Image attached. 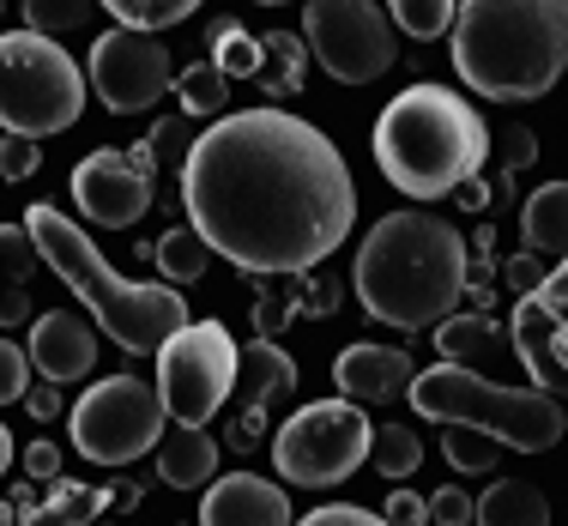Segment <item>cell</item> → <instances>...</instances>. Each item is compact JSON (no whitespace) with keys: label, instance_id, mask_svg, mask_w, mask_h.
I'll use <instances>...</instances> for the list:
<instances>
[{"label":"cell","instance_id":"6da1fadb","mask_svg":"<svg viewBox=\"0 0 568 526\" xmlns=\"http://www.w3.org/2000/svg\"><path fill=\"white\" fill-rule=\"evenodd\" d=\"M182 206L212 254L242 273H315L357 224V182L339 145L303 115H219L182 158Z\"/></svg>","mask_w":568,"mask_h":526},{"label":"cell","instance_id":"7a4b0ae2","mask_svg":"<svg viewBox=\"0 0 568 526\" xmlns=\"http://www.w3.org/2000/svg\"><path fill=\"white\" fill-rule=\"evenodd\" d=\"M351 285H357V303L375 321H387L399 333H424L436 321H448L459 296L471 291V242L424 206L387 212L363 236Z\"/></svg>","mask_w":568,"mask_h":526},{"label":"cell","instance_id":"3957f363","mask_svg":"<svg viewBox=\"0 0 568 526\" xmlns=\"http://www.w3.org/2000/svg\"><path fill=\"white\" fill-rule=\"evenodd\" d=\"M454 67L490 103H538L568 73V0H459Z\"/></svg>","mask_w":568,"mask_h":526},{"label":"cell","instance_id":"277c9868","mask_svg":"<svg viewBox=\"0 0 568 526\" xmlns=\"http://www.w3.org/2000/svg\"><path fill=\"white\" fill-rule=\"evenodd\" d=\"M24 236L37 242V261H43L49 273H55L61 285L91 308V321H98L103 340L121 345L128 357H145V351H158L175 327H187V303H182V291H170V285H140V279H121L115 266L98 254V242L79 231V224L67 219L61 206L37 200V206L24 212Z\"/></svg>","mask_w":568,"mask_h":526},{"label":"cell","instance_id":"5b68a950","mask_svg":"<svg viewBox=\"0 0 568 526\" xmlns=\"http://www.w3.org/2000/svg\"><path fill=\"white\" fill-rule=\"evenodd\" d=\"M490 158L478 103L448 85H405L375 121V164L412 200H448Z\"/></svg>","mask_w":568,"mask_h":526},{"label":"cell","instance_id":"8992f818","mask_svg":"<svg viewBox=\"0 0 568 526\" xmlns=\"http://www.w3.org/2000/svg\"><path fill=\"white\" fill-rule=\"evenodd\" d=\"M424 417L436 424H466V429H484L490 442L503 448H520V454H545L568 436V412L557 394L545 387H508V382H484L478 370L466 363H436V370H417L412 387H405Z\"/></svg>","mask_w":568,"mask_h":526},{"label":"cell","instance_id":"52a82bcc","mask_svg":"<svg viewBox=\"0 0 568 526\" xmlns=\"http://www.w3.org/2000/svg\"><path fill=\"white\" fill-rule=\"evenodd\" d=\"M85 115V73L55 37L0 31V128L24 140L67 133Z\"/></svg>","mask_w":568,"mask_h":526},{"label":"cell","instance_id":"ba28073f","mask_svg":"<svg viewBox=\"0 0 568 526\" xmlns=\"http://www.w3.org/2000/svg\"><path fill=\"white\" fill-rule=\"evenodd\" d=\"M369 442L375 424L363 417L357 399H315L273 429V466L296 490H327L369 461Z\"/></svg>","mask_w":568,"mask_h":526},{"label":"cell","instance_id":"9c48e42d","mask_svg":"<svg viewBox=\"0 0 568 526\" xmlns=\"http://www.w3.org/2000/svg\"><path fill=\"white\" fill-rule=\"evenodd\" d=\"M236 363H242V351L224 321H187V327H175L158 345V394H164V412L187 429H206L224 412L230 387H236Z\"/></svg>","mask_w":568,"mask_h":526},{"label":"cell","instance_id":"30bf717a","mask_svg":"<svg viewBox=\"0 0 568 526\" xmlns=\"http://www.w3.org/2000/svg\"><path fill=\"white\" fill-rule=\"evenodd\" d=\"M73 448L98 466H133L145 448L164 442V394L140 375H103L98 387H85V399L73 406Z\"/></svg>","mask_w":568,"mask_h":526},{"label":"cell","instance_id":"8fae6325","mask_svg":"<svg viewBox=\"0 0 568 526\" xmlns=\"http://www.w3.org/2000/svg\"><path fill=\"white\" fill-rule=\"evenodd\" d=\"M303 43L339 85H369L394 67V19L375 0H303Z\"/></svg>","mask_w":568,"mask_h":526},{"label":"cell","instance_id":"7c38bea8","mask_svg":"<svg viewBox=\"0 0 568 526\" xmlns=\"http://www.w3.org/2000/svg\"><path fill=\"white\" fill-rule=\"evenodd\" d=\"M85 85L98 91V103L110 115H140V110H152L158 98H170L175 61H170V49L158 43L152 31H128V24H115V31H103L98 43H91Z\"/></svg>","mask_w":568,"mask_h":526},{"label":"cell","instance_id":"4fadbf2b","mask_svg":"<svg viewBox=\"0 0 568 526\" xmlns=\"http://www.w3.org/2000/svg\"><path fill=\"white\" fill-rule=\"evenodd\" d=\"M158 164L145 158V145H103V152L79 158L73 170V206L85 212L98 231H133L152 212Z\"/></svg>","mask_w":568,"mask_h":526},{"label":"cell","instance_id":"5bb4252c","mask_svg":"<svg viewBox=\"0 0 568 526\" xmlns=\"http://www.w3.org/2000/svg\"><path fill=\"white\" fill-rule=\"evenodd\" d=\"M296 387V357L291 351H278L273 340H254L242 345V363H236V412H230V429L224 442L230 448H254V442H266V424H273L278 399Z\"/></svg>","mask_w":568,"mask_h":526},{"label":"cell","instance_id":"9a60e30c","mask_svg":"<svg viewBox=\"0 0 568 526\" xmlns=\"http://www.w3.org/2000/svg\"><path fill=\"white\" fill-rule=\"evenodd\" d=\"M98 321L73 315V308H49V315H31V340H24V357L43 382H85L98 370Z\"/></svg>","mask_w":568,"mask_h":526},{"label":"cell","instance_id":"2e32d148","mask_svg":"<svg viewBox=\"0 0 568 526\" xmlns=\"http://www.w3.org/2000/svg\"><path fill=\"white\" fill-rule=\"evenodd\" d=\"M200 526H291V496L254 472H230V478H212Z\"/></svg>","mask_w":568,"mask_h":526},{"label":"cell","instance_id":"e0dca14e","mask_svg":"<svg viewBox=\"0 0 568 526\" xmlns=\"http://www.w3.org/2000/svg\"><path fill=\"white\" fill-rule=\"evenodd\" d=\"M557 345H562V321L550 308V296L526 291V303L514 308V351H520L532 387H545V394H568V363L557 357Z\"/></svg>","mask_w":568,"mask_h":526},{"label":"cell","instance_id":"ac0fdd59","mask_svg":"<svg viewBox=\"0 0 568 526\" xmlns=\"http://www.w3.org/2000/svg\"><path fill=\"white\" fill-rule=\"evenodd\" d=\"M417 363L405 357L399 345H345L339 357H333V382H339L345 399H405V387H412Z\"/></svg>","mask_w":568,"mask_h":526},{"label":"cell","instance_id":"d6986e66","mask_svg":"<svg viewBox=\"0 0 568 526\" xmlns=\"http://www.w3.org/2000/svg\"><path fill=\"white\" fill-rule=\"evenodd\" d=\"M158 478H164L170 490L212 484V478H219V436H206V429H187V424L164 429V442H158Z\"/></svg>","mask_w":568,"mask_h":526},{"label":"cell","instance_id":"ffe728a7","mask_svg":"<svg viewBox=\"0 0 568 526\" xmlns=\"http://www.w3.org/2000/svg\"><path fill=\"white\" fill-rule=\"evenodd\" d=\"M110 503H121V490L103 484H73V478H49V496H37L19 515V526H91Z\"/></svg>","mask_w":568,"mask_h":526},{"label":"cell","instance_id":"44dd1931","mask_svg":"<svg viewBox=\"0 0 568 526\" xmlns=\"http://www.w3.org/2000/svg\"><path fill=\"white\" fill-rule=\"evenodd\" d=\"M471 526H550V496L526 478H496L471 503Z\"/></svg>","mask_w":568,"mask_h":526},{"label":"cell","instance_id":"7402d4cb","mask_svg":"<svg viewBox=\"0 0 568 526\" xmlns=\"http://www.w3.org/2000/svg\"><path fill=\"white\" fill-rule=\"evenodd\" d=\"M520 236L526 254H568V182L532 188V200L520 206Z\"/></svg>","mask_w":568,"mask_h":526},{"label":"cell","instance_id":"603a6c76","mask_svg":"<svg viewBox=\"0 0 568 526\" xmlns=\"http://www.w3.org/2000/svg\"><path fill=\"white\" fill-rule=\"evenodd\" d=\"M308 43L303 37H291V31H266L261 37V73H254V85L266 91V98H296L303 91V79H308Z\"/></svg>","mask_w":568,"mask_h":526},{"label":"cell","instance_id":"cb8c5ba5","mask_svg":"<svg viewBox=\"0 0 568 526\" xmlns=\"http://www.w3.org/2000/svg\"><path fill=\"white\" fill-rule=\"evenodd\" d=\"M0 266H7V296H0V321H24L31 315V266H37V242L24 236V224H0Z\"/></svg>","mask_w":568,"mask_h":526},{"label":"cell","instance_id":"d4e9b609","mask_svg":"<svg viewBox=\"0 0 568 526\" xmlns=\"http://www.w3.org/2000/svg\"><path fill=\"white\" fill-rule=\"evenodd\" d=\"M212 249L200 242L194 224H175V231L158 236V273H164V285H194L200 273H206Z\"/></svg>","mask_w":568,"mask_h":526},{"label":"cell","instance_id":"484cf974","mask_svg":"<svg viewBox=\"0 0 568 526\" xmlns=\"http://www.w3.org/2000/svg\"><path fill=\"white\" fill-rule=\"evenodd\" d=\"M436 351L448 363H478V357H490L496 351V327H490V315H448V321H436Z\"/></svg>","mask_w":568,"mask_h":526},{"label":"cell","instance_id":"4316f807","mask_svg":"<svg viewBox=\"0 0 568 526\" xmlns=\"http://www.w3.org/2000/svg\"><path fill=\"white\" fill-rule=\"evenodd\" d=\"M103 12H110L115 24H128V31H170V24H182V19H194L200 12V0H98Z\"/></svg>","mask_w":568,"mask_h":526},{"label":"cell","instance_id":"83f0119b","mask_svg":"<svg viewBox=\"0 0 568 526\" xmlns=\"http://www.w3.org/2000/svg\"><path fill=\"white\" fill-rule=\"evenodd\" d=\"M170 91L182 98V115H224V103H230V79H224L212 61H194V67H182Z\"/></svg>","mask_w":568,"mask_h":526},{"label":"cell","instance_id":"f1b7e54d","mask_svg":"<svg viewBox=\"0 0 568 526\" xmlns=\"http://www.w3.org/2000/svg\"><path fill=\"white\" fill-rule=\"evenodd\" d=\"M369 466L382 472L387 484H399V478H412V472L424 466V442H417L405 424H387V429H375V442H369Z\"/></svg>","mask_w":568,"mask_h":526},{"label":"cell","instance_id":"f546056e","mask_svg":"<svg viewBox=\"0 0 568 526\" xmlns=\"http://www.w3.org/2000/svg\"><path fill=\"white\" fill-rule=\"evenodd\" d=\"M454 12H459V0H387V19H394L405 37H417V43L448 37L454 31Z\"/></svg>","mask_w":568,"mask_h":526},{"label":"cell","instance_id":"4dcf8cb0","mask_svg":"<svg viewBox=\"0 0 568 526\" xmlns=\"http://www.w3.org/2000/svg\"><path fill=\"white\" fill-rule=\"evenodd\" d=\"M442 454H448V466L459 478H478V472H490L503 461V442H490L484 429H466V424H448V436H442Z\"/></svg>","mask_w":568,"mask_h":526},{"label":"cell","instance_id":"1f68e13d","mask_svg":"<svg viewBox=\"0 0 568 526\" xmlns=\"http://www.w3.org/2000/svg\"><path fill=\"white\" fill-rule=\"evenodd\" d=\"M212 67L224 79H254L261 73V37H248L242 24H219L212 31Z\"/></svg>","mask_w":568,"mask_h":526},{"label":"cell","instance_id":"d6a6232c","mask_svg":"<svg viewBox=\"0 0 568 526\" xmlns=\"http://www.w3.org/2000/svg\"><path fill=\"white\" fill-rule=\"evenodd\" d=\"M145 158H152L158 170H182V158H187V145H194V115H170V121H158L152 133H145Z\"/></svg>","mask_w":568,"mask_h":526},{"label":"cell","instance_id":"836d02e7","mask_svg":"<svg viewBox=\"0 0 568 526\" xmlns=\"http://www.w3.org/2000/svg\"><path fill=\"white\" fill-rule=\"evenodd\" d=\"M91 7L98 0H24V19H31V31L61 37V31H79L91 19Z\"/></svg>","mask_w":568,"mask_h":526},{"label":"cell","instance_id":"e575fe53","mask_svg":"<svg viewBox=\"0 0 568 526\" xmlns=\"http://www.w3.org/2000/svg\"><path fill=\"white\" fill-rule=\"evenodd\" d=\"M24 387H31V357H24V345L0 340V406L24 399Z\"/></svg>","mask_w":568,"mask_h":526},{"label":"cell","instance_id":"d590c367","mask_svg":"<svg viewBox=\"0 0 568 526\" xmlns=\"http://www.w3.org/2000/svg\"><path fill=\"white\" fill-rule=\"evenodd\" d=\"M37 164H43L37 140H24V133H7V140H0V175H7V182H24V175H37Z\"/></svg>","mask_w":568,"mask_h":526},{"label":"cell","instance_id":"8d00e7d4","mask_svg":"<svg viewBox=\"0 0 568 526\" xmlns=\"http://www.w3.org/2000/svg\"><path fill=\"white\" fill-rule=\"evenodd\" d=\"M429 503V520L436 526H471V496L459 490V484H448V490H436V496H424Z\"/></svg>","mask_w":568,"mask_h":526},{"label":"cell","instance_id":"74e56055","mask_svg":"<svg viewBox=\"0 0 568 526\" xmlns=\"http://www.w3.org/2000/svg\"><path fill=\"white\" fill-rule=\"evenodd\" d=\"M296 526H387L382 515H369V508H351V503H333V508H308Z\"/></svg>","mask_w":568,"mask_h":526},{"label":"cell","instance_id":"f35d334b","mask_svg":"<svg viewBox=\"0 0 568 526\" xmlns=\"http://www.w3.org/2000/svg\"><path fill=\"white\" fill-rule=\"evenodd\" d=\"M382 520L387 526H429V503H424V496H412V490H394Z\"/></svg>","mask_w":568,"mask_h":526},{"label":"cell","instance_id":"ab89813d","mask_svg":"<svg viewBox=\"0 0 568 526\" xmlns=\"http://www.w3.org/2000/svg\"><path fill=\"white\" fill-rule=\"evenodd\" d=\"M24 472H31L37 484L61 478V448H55V442H31V448H24Z\"/></svg>","mask_w":568,"mask_h":526},{"label":"cell","instance_id":"60d3db41","mask_svg":"<svg viewBox=\"0 0 568 526\" xmlns=\"http://www.w3.org/2000/svg\"><path fill=\"white\" fill-rule=\"evenodd\" d=\"M24 406H31L37 424H49V417H61V387L43 382V387H24Z\"/></svg>","mask_w":568,"mask_h":526},{"label":"cell","instance_id":"b9f144b4","mask_svg":"<svg viewBox=\"0 0 568 526\" xmlns=\"http://www.w3.org/2000/svg\"><path fill=\"white\" fill-rule=\"evenodd\" d=\"M508 279H514L520 291H538V285H545V273L532 266V254H520V261H508Z\"/></svg>","mask_w":568,"mask_h":526},{"label":"cell","instance_id":"7bdbcfd3","mask_svg":"<svg viewBox=\"0 0 568 526\" xmlns=\"http://www.w3.org/2000/svg\"><path fill=\"white\" fill-rule=\"evenodd\" d=\"M7 466H12V429L0 424V472H7Z\"/></svg>","mask_w":568,"mask_h":526},{"label":"cell","instance_id":"ee69618b","mask_svg":"<svg viewBox=\"0 0 568 526\" xmlns=\"http://www.w3.org/2000/svg\"><path fill=\"white\" fill-rule=\"evenodd\" d=\"M0 526H19V508L12 503H0Z\"/></svg>","mask_w":568,"mask_h":526},{"label":"cell","instance_id":"f6af8a7d","mask_svg":"<svg viewBox=\"0 0 568 526\" xmlns=\"http://www.w3.org/2000/svg\"><path fill=\"white\" fill-rule=\"evenodd\" d=\"M254 7H284V0H254Z\"/></svg>","mask_w":568,"mask_h":526},{"label":"cell","instance_id":"bcb514c9","mask_svg":"<svg viewBox=\"0 0 568 526\" xmlns=\"http://www.w3.org/2000/svg\"><path fill=\"white\" fill-rule=\"evenodd\" d=\"M0 7H7V0H0Z\"/></svg>","mask_w":568,"mask_h":526}]
</instances>
